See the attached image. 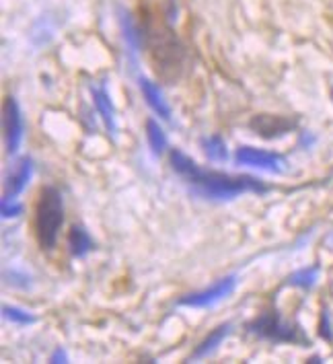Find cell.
<instances>
[{"mask_svg": "<svg viewBox=\"0 0 333 364\" xmlns=\"http://www.w3.org/2000/svg\"><path fill=\"white\" fill-rule=\"evenodd\" d=\"M202 146L206 154L214 161H226L229 153H226V142L220 138V136H208V138H202Z\"/></svg>", "mask_w": 333, "mask_h": 364, "instance_id": "cell-14", "label": "cell"}, {"mask_svg": "<svg viewBox=\"0 0 333 364\" xmlns=\"http://www.w3.org/2000/svg\"><path fill=\"white\" fill-rule=\"evenodd\" d=\"M62 225H64L62 193L56 188L48 186L40 192V200L36 206V235L41 250L52 251L56 247Z\"/></svg>", "mask_w": 333, "mask_h": 364, "instance_id": "cell-2", "label": "cell"}, {"mask_svg": "<svg viewBox=\"0 0 333 364\" xmlns=\"http://www.w3.org/2000/svg\"><path fill=\"white\" fill-rule=\"evenodd\" d=\"M50 363H68V354H66V350L56 348V350L52 352V356H50Z\"/></svg>", "mask_w": 333, "mask_h": 364, "instance_id": "cell-20", "label": "cell"}, {"mask_svg": "<svg viewBox=\"0 0 333 364\" xmlns=\"http://www.w3.org/2000/svg\"><path fill=\"white\" fill-rule=\"evenodd\" d=\"M31 175H33V163H31V159L25 156V159H21L19 163H17V169L11 173L9 179H6V186H4V200H15V198L27 188Z\"/></svg>", "mask_w": 333, "mask_h": 364, "instance_id": "cell-8", "label": "cell"}, {"mask_svg": "<svg viewBox=\"0 0 333 364\" xmlns=\"http://www.w3.org/2000/svg\"><path fill=\"white\" fill-rule=\"evenodd\" d=\"M235 288V274H233V276H224V278H220V280L214 282L210 288H204V290H197V292H192V294H185V296L179 301V305L190 309L214 307L216 303H220V301H224L226 296H231Z\"/></svg>", "mask_w": 333, "mask_h": 364, "instance_id": "cell-4", "label": "cell"}, {"mask_svg": "<svg viewBox=\"0 0 333 364\" xmlns=\"http://www.w3.org/2000/svg\"><path fill=\"white\" fill-rule=\"evenodd\" d=\"M329 315L327 313H323V317H321V336L325 338V340H332V329H329Z\"/></svg>", "mask_w": 333, "mask_h": 364, "instance_id": "cell-19", "label": "cell"}, {"mask_svg": "<svg viewBox=\"0 0 333 364\" xmlns=\"http://www.w3.org/2000/svg\"><path fill=\"white\" fill-rule=\"evenodd\" d=\"M317 278H319V266L302 268L298 269V272H294L293 276H288V284L298 288H311L317 282Z\"/></svg>", "mask_w": 333, "mask_h": 364, "instance_id": "cell-15", "label": "cell"}, {"mask_svg": "<svg viewBox=\"0 0 333 364\" xmlns=\"http://www.w3.org/2000/svg\"><path fill=\"white\" fill-rule=\"evenodd\" d=\"M249 329L255 336L272 340V342H300V331L284 321L278 311H266L255 321L249 323Z\"/></svg>", "mask_w": 333, "mask_h": 364, "instance_id": "cell-3", "label": "cell"}, {"mask_svg": "<svg viewBox=\"0 0 333 364\" xmlns=\"http://www.w3.org/2000/svg\"><path fill=\"white\" fill-rule=\"evenodd\" d=\"M0 212H2V218H17L21 212H23V206L15 200H4L2 198V206H0Z\"/></svg>", "mask_w": 333, "mask_h": 364, "instance_id": "cell-17", "label": "cell"}, {"mask_svg": "<svg viewBox=\"0 0 333 364\" xmlns=\"http://www.w3.org/2000/svg\"><path fill=\"white\" fill-rule=\"evenodd\" d=\"M4 278H6V282H9L11 287H21V288L29 287V276H27V274H19V272H15V269L6 272V274H4Z\"/></svg>", "mask_w": 333, "mask_h": 364, "instance_id": "cell-18", "label": "cell"}, {"mask_svg": "<svg viewBox=\"0 0 333 364\" xmlns=\"http://www.w3.org/2000/svg\"><path fill=\"white\" fill-rule=\"evenodd\" d=\"M169 159H171L173 171L179 173L185 179V183L192 188V192L202 198L224 202V200H233L241 193L268 192V188L259 179L249 177V175H226V173L200 169L196 161H192L181 151H171Z\"/></svg>", "mask_w": 333, "mask_h": 364, "instance_id": "cell-1", "label": "cell"}, {"mask_svg": "<svg viewBox=\"0 0 333 364\" xmlns=\"http://www.w3.org/2000/svg\"><path fill=\"white\" fill-rule=\"evenodd\" d=\"M235 163L270 173H284L288 169V161L282 154L259 151V149H253V146H241L235 153Z\"/></svg>", "mask_w": 333, "mask_h": 364, "instance_id": "cell-6", "label": "cell"}, {"mask_svg": "<svg viewBox=\"0 0 333 364\" xmlns=\"http://www.w3.org/2000/svg\"><path fill=\"white\" fill-rule=\"evenodd\" d=\"M2 126H4L6 153L15 154L19 151L21 142H23V132H25L23 114H21V107L15 97H6V99H4V107H2Z\"/></svg>", "mask_w": 333, "mask_h": 364, "instance_id": "cell-5", "label": "cell"}, {"mask_svg": "<svg viewBox=\"0 0 333 364\" xmlns=\"http://www.w3.org/2000/svg\"><path fill=\"white\" fill-rule=\"evenodd\" d=\"M327 245H329V247H332V250H333V232H332V235H329V237H327Z\"/></svg>", "mask_w": 333, "mask_h": 364, "instance_id": "cell-21", "label": "cell"}, {"mask_svg": "<svg viewBox=\"0 0 333 364\" xmlns=\"http://www.w3.org/2000/svg\"><path fill=\"white\" fill-rule=\"evenodd\" d=\"M146 138L151 144V151L157 154L165 153L167 149V136L163 132V128L158 126L157 119H146Z\"/></svg>", "mask_w": 333, "mask_h": 364, "instance_id": "cell-13", "label": "cell"}, {"mask_svg": "<svg viewBox=\"0 0 333 364\" xmlns=\"http://www.w3.org/2000/svg\"><path fill=\"white\" fill-rule=\"evenodd\" d=\"M91 93H93L95 107H97L99 115L103 117L107 130H109V132H116V109H114V103H111V99H109V93H107L103 87H93Z\"/></svg>", "mask_w": 333, "mask_h": 364, "instance_id": "cell-12", "label": "cell"}, {"mask_svg": "<svg viewBox=\"0 0 333 364\" xmlns=\"http://www.w3.org/2000/svg\"><path fill=\"white\" fill-rule=\"evenodd\" d=\"M249 128L255 134L263 136V138H280L293 130L294 122L288 117H282V115L259 114L249 122Z\"/></svg>", "mask_w": 333, "mask_h": 364, "instance_id": "cell-7", "label": "cell"}, {"mask_svg": "<svg viewBox=\"0 0 333 364\" xmlns=\"http://www.w3.org/2000/svg\"><path fill=\"white\" fill-rule=\"evenodd\" d=\"M231 329H233L231 323H222V326L216 327L210 336H206V338L197 344V348L194 350V354H192V360H200V358H206L208 354H212L216 348L222 344V340L231 333Z\"/></svg>", "mask_w": 333, "mask_h": 364, "instance_id": "cell-10", "label": "cell"}, {"mask_svg": "<svg viewBox=\"0 0 333 364\" xmlns=\"http://www.w3.org/2000/svg\"><path fill=\"white\" fill-rule=\"evenodd\" d=\"M93 247H95V243H93L89 230L84 229V227H80V225L70 227V232H68V251H70L72 257H84Z\"/></svg>", "mask_w": 333, "mask_h": 364, "instance_id": "cell-11", "label": "cell"}, {"mask_svg": "<svg viewBox=\"0 0 333 364\" xmlns=\"http://www.w3.org/2000/svg\"><path fill=\"white\" fill-rule=\"evenodd\" d=\"M138 85H140V91H142V95L146 99V103L151 105V109L160 115L163 119H171V107L167 105V101H165V97L160 93L158 85H155L153 80H148V78L144 77H140Z\"/></svg>", "mask_w": 333, "mask_h": 364, "instance_id": "cell-9", "label": "cell"}, {"mask_svg": "<svg viewBox=\"0 0 333 364\" xmlns=\"http://www.w3.org/2000/svg\"><path fill=\"white\" fill-rule=\"evenodd\" d=\"M2 315H4V319H9L11 323H17V326H31V323H36V317L19 307L4 305L2 307Z\"/></svg>", "mask_w": 333, "mask_h": 364, "instance_id": "cell-16", "label": "cell"}]
</instances>
